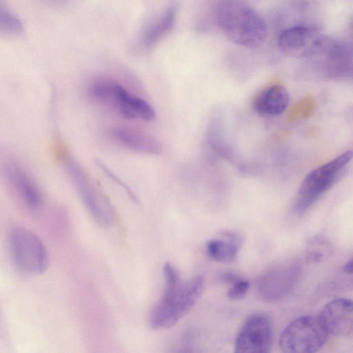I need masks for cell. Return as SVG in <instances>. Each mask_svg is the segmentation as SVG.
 <instances>
[{"label":"cell","instance_id":"1","mask_svg":"<svg viewBox=\"0 0 353 353\" xmlns=\"http://www.w3.org/2000/svg\"><path fill=\"white\" fill-rule=\"evenodd\" d=\"M165 286L163 295L150 315L152 329H165L174 325L192 308L201 296L205 281L196 276L185 283L176 268L170 262L163 266Z\"/></svg>","mask_w":353,"mask_h":353},{"label":"cell","instance_id":"2","mask_svg":"<svg viewBox=\"0 0 353 353\" xmlns=\"http://www.w3.org/2000/svg\"><path fill=\"white\" fill-rule=\"evenodd\" d=\"M216 19L222 32L238 46L254 49L266 40L265 21L254 9L241 0L220 1Z\"/></svg>","mask_w":353,"mask_h":353},{"label":"cell","instance_id":"3","mask_svg":"<svg viewBox=\"0 0 353 353\" xmlns=\"http://www.w3.org/2000/svg\"><path fill=\"white\" fill-rule=\"evenodd\" d=\"M301 59L311 70L324 78L336 79L352 76L351 43L336 40L323 33Z\"/></svg>","mask_w":353,"mask_h":353},{"label":"cell","instance_id":"4","mask_svg":"<svg viewBox=\"0 0 353 353\" xmlns=\"http://www.w3.org/2000/svg\"><path fill=\"white\" fill-rule=\"evenodd\" d=\"M352 152L346 151L310 172L296 194L293 209L299 214L306 212L346 174Z\"/></svg>","mask_w":353,"mask_h":353},{"label":"cell","instance_id":"5","mask_svg":"<svg viewBox=\"0 0 353 353\" xmlns=\"http://www.w3.org/2000/svg\"><path fill=\"white\" fill-rule=\"evenodd\" d=\"M88 92L92 99L114 108L125 119L150 121L155 117V111L148 101L130 92L116 80L97 79L89 85Z\"/></svg>","mask_w":353,"mask_h":353},{"label":"cell","instance_id":"6","mask_svg":"<svg viewBox=\"0 0 353 353\" xmlns=\"http://www.w3.org/2000/svg\"><path fill=\"white\" fill-rule=\"evenodd\" d=\"M88 212L98 224L110 227L117 219L111 202L89 174L70 157L63 163Z\"/></svg>","mask_w":353,"mask_h":353},{"label":"cell","instance_id":"7","mask_svg":"<svg viewBox=\"0 0 353 353\" xmlns=\"http://www.w3.org/2000/svg\"><path fill=\"white\" fill-rule=\"evenodd\" d=\"M327 336L317 316H302L283 330L279 345L285 353H312L322 348Z\"/></svg>","mask_w":353,"mask_h":353},{"label":"cell","instance_id":"8","mask_svg":"<svg viewBox=\"0 0 353 353\" xmlns=\"http://www.w3.org/2000/svg\"><path fill=\"white\" fill-rule=\"evenodd\" d=\"M10 246L17 268L29 274L43 272L48 266V256L41 239L24 228L14 229L10 236Z\"/></svg>","mask_w":353,"mask_h":353},{"label":"cell","instance_id":"9","mask_svg":"<svg viewBox=\"0 0 353 353\" xmlns=\"http://www.w3.org/2000/svg\"><path fill=\"white\" fill-rule=\"evenodd\" d=\"M301 272V263L295 259L283 261L270 267L257 280L259 296L268 302L285 298L296 285Z\"/></svg>","mask_w":353,"mask_h":353},{"label":"cell","instance_id":"10","mask_svg":"<svg viewBox=\"0 0 353 353\" xmlns=\"http://www.w3.org/2000/svg\"><path fill=\"white\" fill-rule=\"evenodd\" d=\"M273 329L270 318L263 314L250 316L236 334L234 352L237 353L270 352Z\"/></svg>","mask_w":353,"mask_h":353},{"label":"cell","instance_id":"11","mask_svg":"<svg viewBox=\"0 0 353 353\" xmlns=\"http://www.w3.org/2000/svg\"><path fill=\"white\" fill-rule=\"evenodd\" d=\"M328 334L350 336L353 330V305L348 299H334L325 304L317 316Z\"/></svg>","mask_w":353,"mask_h":353},{"label":"cell","instance_id":"12","mask_svg":"<svg viewBox=\"0 0 353 353\" xmlns=\"http://www.w3.org/2000/svg\"><path fill=\"white\" fill-rule=\"evenodd\" d=\"M322 32L314 27L296 26L281 32L277 43L280 50L301 59Z\"/></svg>","mask_w":353,"mask_h":353},{"label":"cell","instance_id":"13","mask_svg":"<svg viewBox=\"0 0 353 353\" xmlns=\"http://www.w3.org/2000/svg\"><path fill=\"white\" fill-rule=\"evenodd\" d=\"M112 139L125 148L141 154L159 155L162 152L160 141L151 134L137 129L115 127L111 129Z\"/></svg>","mask_w":353,"mask_h":353},{"label":"cell","instance_id":"14","mask_svg":"<svg viewBox=\"0 0 353 353\" xmlns=\"http://www.w3.org/2000/svg\"><path fill=\"white\" fill-rule=\"evenodd\" d=\"M290 101L286 88L280 84H272L263 89L252 102L254 110L263 117H274L284 112Z\"/></svg>","mask_w":353,"mask_h":353},{"label":"cell","instance_id":"15","mask_svg":"<svg viewBox=\"0 0 353 353\" xmlns=\"http://www.w3.org/2000/svg\"><path fill=\"white\" fill-rule=\"evenodd\" d=\"M4 170L9 181L23 197L27 205L32 210H38L41 204V195L26 172L14 162L7 163Z\"/></svg>","mask_w":353,"mask_h":353},{"label":"cell","instance_id":"16","mask_svg":"<svg viewBox=\"0 0 353 353\" xmlns=\"http://www.w3.org/2000/svg\"><path fill=\"white\" fill-rule=\"evenodd\" d=\"M243 243L242 236L234 232H223L221 238L209 240L206 243L208 256L222 263L233 262Z\"/></svg>","mask_w":353,"mask_h":353},{"label":"cell","instance_id":"17","mask_svg":"<svg viewBox=\"0 0 353 353\" xmlns=\"http://www.w3.org/2000/svg\"><path fill=\"white\" fill-rule=\"evenodd\" d=\"M176 13V5H172L147 26L141 37L143 48H151L172 30Z\"/></svg>","mask_w":353,"mask_h":353},{"label":"cell","instance_id":"18","mask_svg":"<svg viewBox=\"0 0 353 353\" xmlns=\"http://www.w3.org/2000/svg\"><path fill=\"white\" fill-rule=\"evenodd\" d=\"M206 139L208 146L216 154L225 159L234 158V152L231 150L223 128V121L219 114H214L209 120Z\"/></svg>","mask_w":353,"mask_h":353},{"label":"cell","instance_id":"19","mask_svg":"<svg viewBox=\"0 0 353 353\" xmlns=\"http://www.w3.org/2000/svg\"><path fill=\"white\" fill-rule=\"evenodd\" d=\"M21 18L11 9L6 0H0V32L17 35L24 30Z\"/></svg>","mask_w":353,"mask_h":353},{"label":"cell","instance_id":"20","mask_svg":"<svg viewBox=\"0 0 353 353\" xmlns=\"http://www.w3.org/2000/svg\"><path fill=\"white\" fill-rule=\"evenodd\" d=\"M332 244L326 236L317 234L310 238L307 242L305 256L311 263H320L330 256Z\"/></svg>","mask_w":353,"mask_h":353},{"label":"cell","instance_id":"21","mask_svg":"<svg viewBox=\"0 0 353 353\" xmlns=\"http://www.w3.org/2000/svg\"><path fill=\"white\" fill-rule=\"evenodd\" d=\"M314 108V100L311 97H304L292 107L289 118L292 120L307 118L312 114Z\"/></svg>","mask_w":353,"mask_h":353},{"label":"cell","instance_id":"22","mask_svg":"<svg viewBox=\"0 0 353 353\" xmlns=\"http://www.w3.org/2000/svg\"><path fill=\"white\" fill-rule=\"evenodd\" d=\"M250 288L248 280L239 276L231 283V287L227 292V296L230 300H239L247 294Z\"/></svg>","mask_w":353,"mask_h":353},{"label":"cell","instance_id":"23","mask_svg":"<svg viewBox=\"0 0 353 353\" xmlns=\"http://www.w3.org/2000/svg\"><path fill=\"white\" fill-rule=\"evenodd\" d=\"M96 163L99 167V168L112 181H114L116 183L120 185L128 194L130 196V198L135 202H138V199L133 193V192L130 190V188L121 180L119 179L117 176H116L111 170H110L107 166L103 164L101 161H97Z\"/></svg>","mask_w":353,"mask_h":353},{"label":"cell","instance_id":"24","mask_svg":"<svg viewBox=\"0 0 353 353\" xmlns=\"http://www.w3.org/2000/svg\"><path fill=\"white\" fill-rule=\"evenodd\" d=\"M343 271L347 274H351L352 273V260L347 261L343 267Z\"/></svg>","mask_w":353,"mask_h":353},{"label":"cell","instance_id":"25","mask_svg":"<svg viewBox=\"0 0 353 353\" xmlns=\"http://www.w3.org/2000/svg\"><path fill=\"white\" fill-rule=\"evenodd\" d=\"M46 2H49L50 3H61V2H63L65 0H45Z\"/></svg>","mask_w":353,"mask_h":353}]
</instances>
